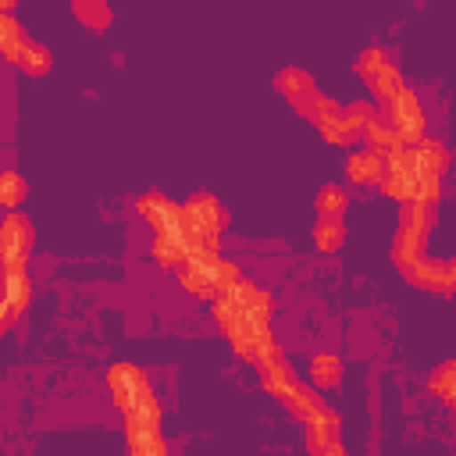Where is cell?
Wrapping results in <instances>:
<instances>
[{
    "label": "cell",
    "instance_id": "obj_9",
    "mask_svg": "<svg viewBox=\"0 0 456 456\" xmlns=\"http://www.w3.org/2000/svg\"><path fill=\"white\" fill-rule=\"evenodd\" d=\"M128 449L132 456H164V438L153 424H128Z\"/></svg>",
    "mask_w": 456,
    "mask_h": 456
},
{
    "label": "cell",
    "instance_id": "obj_14",
    "mask_svg": "<svg viewBox=\"0 0 456 456\" xmlns=\"http://www.w3.org/2000/svg\"><path fill=\"white\" fill-rule=\"evenodd\" d=\"M75 14H78L89 28H103L107 18H110V7H107V4H75Z\"/></svg>",
    "mask_w": 456,
    "mask_h": 456
},
{
    "label": "cell",
    "instance_id": "obj_2",
    "mask_svg": "<svg viewBox=\"0 0 456 456\" xmlns=\"http://www.w3.org/2000/svg\"><path fill=\"white\" fill-rule=\"evenodd\" d=\"M239 281V267L235 264H224L217 256H189L182 264V285L189 292H200V296H221L224 289H232Z\"/></svg>",
    "mask_w": 456,
    "mask_h": 456
},
{
    "label": "cell",
    "instance_id": "obj_12",
    "mask_svg": "<svg viewBox=\"0 0 456 456\" xmlns=\"http://www.w3.org/2000/svg\"><path fill=\"white\" fill-rule=\"evenodd\" d=\"M317 214L321 217H342L346 214V192H342V185H324L317 192Z\"/></svg>",
    "mask_w": 456,
    "mask_h": 456
},
{
    "label": "cell",
    "instance_id": "obj_10",
    "mask_svg": "<svg viewBox=\"0 0 456 456\" xmlns=\"http://www.w3.org/2000/svg\"><path fill=\"white\" fill-rule=\"evenodd\" d=\"M349 182H356V185L378 182V185H381V157H374V153H367V150L353 153V157H349Z\"/></svg>",
    "mask_w": 456,
    "mask_h": 456
},
{
    "label": "cell",
    "instance_id": "obj_5",
    "mask_svg": "<svg viewBox=\"0 0 456 456\" xmlns=\"http://www.w3.org/2000/svg\"><path fill=\"white\" fill-rule=\"evenodd\" d=\"M139 214L157 228V235H182V210L160 192H146L139 200Z\"/></svg>",
    "mask_w": 456,
    "mask_h": 456
},
{
    "label": "cell",
    "instance_id": "obj_13",
    "mask_svg": "<svg viewBox=\"0 0 456 456\" xmlns=\"http://www.w3.org/2000/svg\"><path fill=\"white\" fill-rule=\"evenodd\" d=\"M21 196H25V182H21V175L4 171V175H0V207H18Z\"/></svg>",
    "mask_w": 456,
    "mask_h": 456
},
{
    "label": "cell",
    "instance_id": "obj_8",
    "mask_svg": "<svg viewBox=\"0 0 456 456\" xmlns=\"http://www.w3.org/2000/svg\"><path fill=\"white\" fill-rule=\"evenodd\" d=\"M4 53H7L21 71H28V75H43V71H50V53H46V46H39V43L28 39V36H18Z\"/></svg>",
    "mask_w": 456,
    "mask_h": 456
},
{
    "label": "cell",
    "instance_id": "obj_11",
    "mask_svg": "<svg viewBox=\"0 0 456 456\" xmlns=\"http://www.w3.org/2000/svg\"><path fill=\"white\" fill-rule=\"evenodd\" d=\"M342 239H346L342 217H321V221H317V228H314V242H317V249L331 253V249L342 246Z\"/></svg>",
    "mask_w": 456,
    "mask_h": 456
},
{
    "label": "cell",
    "instance_id": "obj_15",
    "mask_svg": "<svg viewBox=\"0 0 456 456\" xmlns=\"http://www.w3.org/2000/svg\"><path fill=\"white\" fill-rule=\"evenodd\" d=\"M314 378H317L321 385H335V381H338V360H335L331 353L317 356V360H314Z\"/></svg>",
    "mask_w": 456,
    "mask_h": 456
},
{
    "label": "cell",
    "instance_id": "obj_4",
    "mask_svg": "<svg viewBox=\"0 0 456 456\" xmlns=\"http://www.w3.org/2000/svg\"><path fill=\"white\" fill-rule=\"evenodd\" d=\"M28 249H32V224H28V217L11 214L0 228V274L21 271Z\"/></svg>",
    "mask_w": 456,
    "mask_h": 456
},
{
    "label": "cell",
    "instance_id": "obj_6",
    "mask_svg": "<svg viewBox=\"0 0 456 456\" xmlns=\"http://www.w3.org/2000/svg\"><path fill=\"white\" fill-rule=\"evenodd\" d=\"M278 89L296 103V110L306 118L310 110H314V103L321 100V93L314 89V78L306 75V71H299V68H289V71H281L278 75Z\"/></svg>",
    "mask_w": 456,
    "mask_h": 456
},
{
    "label": "cell",
    "instance_id": "obj_3",
    "mask_svg": "<svg viewBox=\"0 0 456 456\" xmlns=\"http://www.w3.org/2000/svg\"><path fill=\"white\" fill-rule=\"evenodd\" d=\"M388 132L395 135V142H420L424 135V114H420V100L403 86L392 100H388V118H385Z\"/></svg>",
    "mask_w": 456,
    "mask_h": 456
},
{
    "label": "cell",
    "instance_id": "obj_16",
    "mask_svg": "<svg viewBox=\"0 0 456 456\" xmlns=\"http://www.w3.org/2000/svg\"><path fill=\"white\" fill-rule=\"evenodd\" d=\"M431 388L449 403L452 399V363H442L438 370H435V378H431Z\"/></svg>",
    "mask_w": 456,
    "mask_h": 456
},
{
    "label": "cell",
    "instance_id": "obj_7",
    "mask_svg": "<svg viewBox=\"0 0 456 456\" xmlns=\"http://www.w3.org/2000/svg\"><path fill=\"white\" fill-rule=\"evenodd\" d=\"M28 296H32V281H28L25 267L0 274V310H4L11 321L21 314V306L28 303Z\"/></svg>",
    "mask_w": 456,
    "mask_h": 456
},
{
    "label": "cell",
    "instance_id": "obj_1",
    "mask_svg": "<svg viewBox=\"0 0 456 456\" xmlns=\"http://www.w3.org/2000/svg\"><path fill=\"white\" fill-rule=\"evenodd\" d=\"M107 385H110L118 406L125 410L128 424H153V428H157L160 410H157V399H153V392H150V381L142 378L139 367H132V363H114V367L107 370Z\"/></svg>",
    "mask_w": 456,
    "mask_h": 456
}]
</instances>
